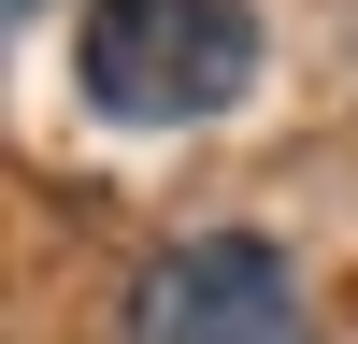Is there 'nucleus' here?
Wrapping results in <instances>:
<instances>
[{"label":"nucleus","instance_id":"1","mask_svg":"<svg viewBox=\"0 0 358 344\" xmlns=\"http://www.w3.org/2000/svg\"><path fill=\"white\" fill-rule=\"evenodd\" d=\"M72 72L115 129H201L258 86V15L244 0H86Z\"/></svg>","mask_w":358,"mask_h":344},{"label":"nucleus","instance_id":"2","mask_svg":"<svg viewBox=\"0 0 358 344\" xmlns=\"http://www.w3.org/2000/svg\"><path fill=\"white\" fill-rule=\"evenodd\" d=\"M129 344H315V330H301V273L258 229H201V244L143 258Z\"/></svg>","mask_w":358,"mask_h":344}]
</instances>
